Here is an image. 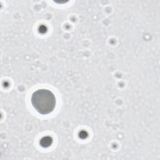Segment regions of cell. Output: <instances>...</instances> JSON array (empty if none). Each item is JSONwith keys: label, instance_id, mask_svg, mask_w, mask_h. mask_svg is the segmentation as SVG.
Returning <instances> with one entry per match:
<instances>
[{"label": "cell", "instance_id": "6da1fadb", "mask_svg": "<svg viewBox=\"0 0 160 160\" xmlns=\"http://www.w3.org/2000/svg\"><path fill=\"white\" fill-rule=\"evenodd\" d=\"M31 103L37 112L41 114H48L54 109L56 99L50 90L40 89L32 94Z\"/></svg>", "mask_w": 160, "mask_h": 160}]
</instances>
